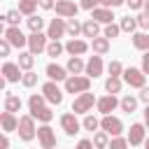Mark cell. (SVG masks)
<instances>
[{
    "mask_svg": "<svg viewBox=\"0 0 149 149\" xmlns=\"http://www.w3.org/2000/svg\"><path fill=\"white\" fill-rule=\"evenodd\" d=\"M19 137L23 140V142H30V140H35L37 137V126H35V119H33V114H23V116H19Z\"/></svg>",
    "mask_w": 149,
    "mask_h": 149,
    "instance_id": "1",
    "label": "cell"
},
{
    "mask_svg": "<svg viewBox=\"0 0 149 149\" xmlns=\"http://www.w3.org/2000/svg\"><path fill=\"white\" fill-rule=\"evenodd\" d=\"M91 88V77L86 74H70L65 79V93H86Z\"/></svg>",
    "mask_w": 149,
    "mask_h": 149,
    "instance_id": "2",
    "label": "cell"
},
{
    "mask_svg": "<svg viewBox=\"0 0 149 149\" xmlns=\"http://www.w3.org/2000/svg\"><path fill=\"white\" fill-rule=\"evenodd\" d=\"M98 102V98L93 95V93H79L77 98H74V102H72V112L74 114H88L91 109H93V105Z\"/></svg>",
    "mask_w": 149,
    "mask_h": 149,
    "instance_id": "3",
    "label": "cell"
},
{
    "mask_svg": "<svg viewBox=\"0 0 149 149\" xmlns=\"http://www.w3.org/2000/svg\"><path fill=\"white\" fill-rule=\"evenodd\" d=\"M123 81L133 88H144L147 86V74L142 72V68H126L123 70Z\"/></svg>",
    "mask_w": 149,
    "mask_h": 149,
    "instance_id": "4",
    "label": "cell"
},
{
    "mask_svg": "<svg viewBox=\"0 0 149 149\" xmlns=\"http://www.w3.org/2000/svg\"><path fill=\"white\" fill-rule=\"evenodd\" d=\"M37 142L42 149H56V133L49 123H42L37 128Z\"/></svg>",
    "mask_w": 149,
    "mask_h": 149,
    "instance_id": "5",
    "label": "cell"
},
{
    "mask_svg": "<svg viewBox=\"0 0 149 149\" xmlns=\"http://www.w3.org/2000/svg\"><path fill=\"white\" fill-rule=\"evenodd\" d=\"M2 35H5V40H7L12 47H16V49H23V47L28 44V37L21 33V28H19V26H7Z\"/></svg>",
    "mask_w": 149,
    "mask_h": 149,
    "instance_id": "6",
    "label": "cell"
},
{
    "mask_svg": "<svg viewBox=\"0 0 149 149\" xmlns=\"http://www.w3.org/2000/svg\"><path fill=\"white\" fill-rule=\"evenodd\" d=\"M47 40H49V35H44V33H30L28 35V49H30V54L37 56V54L47 51V47H49Z\"/></svg>",
    "mask_w": 149,
    "mask_h": 149,
    "instance_id": "7",
    "label": "cell"
},
{
    "mask_svg": "<svg viewBox=\"0 0 149 149\" xmlns=\"http://www.w3.org/2000/svg\"><path fill=\"white\" fill-rule=\"evenodd\" d=\"M61 128L65 130V135L74 137V135L81 130V123H79V119H77L74 112H65V114L61 116Z\"/></svg>",
    "mask_w": 149,
    "mask_h": 149,
    "instance_id": "8",
    "label": "cell"
},
{
    "mask_svg": "<svg viewBox=\"0 0 149 149\" xmlns=\"http://www.w3.org/2000/svg\"><path fill=\"white\" fill-rule=\"evenodd\" d=\"M42 95H44L51 105H61V102H63V91H61V88H58V84H56V81H51V79L42 84Z\"/></svg>",
    "mask_w": 149,
    "mask_h": 149,
    "instance_id": "9",
    "label": "cell"
},
{
    "mask_svg": "<svg viewBox=\"0 0 149 149\" xmlns=\"http://www.w3.org/2000/svg\"><path fill=\"white\" fill-rule=\"evenodd\" d=\"M100 128H102L107 135H112V137H119V135L123 133V123H121V119H116V116H112V114L102 116Z\"/></svg>",
    "mask_w": 149,
    "mask_h": 149,
    "instance_id": "10",
    "label": "cell"
},
{
    "mask_svg": "<svg viewBox=\"0 0 149 149\" xmlns=\"http://www.w3.org/2000/svg\"><path fill=\"white\" fill-rule=\"evenodd\" d=\"M56 14L61 19H77V12H79V5H74L72 0H56Z\"/></svg>",
    "mask_w": 149,
    "mask_h": 149,
    "instance_id": "11",
    "label": "cell"
},
{
    "mask_svg": "<svg viewBox=\"0 0 149 149\" xmlns=\"http://www.w3.org/2000/svg\"><path fill=\"white\" fill-rule=\"evenodd\" d=\"M121 105V100H116V95H102V98H98V102H95V107H98V112L102 114V116H107V114H112L116 107Z\"/></svg>",
    "mask_w": 149,
    "mask_h": 149,
    "instance_id": "12",
    "label": "cell"
},
{
    "mask_svg": "<svg viewBox=\"0 0 149 149\" xmlns=\"http://www.w3.org/2000/svg\"><path fill=\"white\" fill-rule=\"evenodd\" d=\"M144 140H147V126H144V123H133L130 130H128V142H130V147L144 144Z\"/></svg>",
    "mask_w": 149,
    "mask_h": 149,
    "instance_id": "13",
    "label": "cell"
},
{
    "mask_svg": "<svg viewBox=\"0 0 149 149\" xmlns=\"http://www.w3.org/2000/svg\"><path fill=\"white\" fill-rule=\"evenodd\" d=\"M68 33V23L63 21V19H51V23H49V28H47V35H49V40L54 42V40H58L61 42V37Z\"/></svg>",
    "mask_w": 149,
    "mask_h": 149,
    "instance_id": "14",
    "label": "cell"
},
{
    "mask_svg": "<svg viewBox=\"0 0 149 149\" xmlns=\"http://www.w3.org/2000/svg\"><path fill=\"white\" fill-rule=\"evenodd\" d=\"M102 70H105V63H102V56H91L88 61H86V77H91V79H95V77H100L102 74Z\"/></svg>",
    "mask_w": 149,
    "mask_h": 149,
    "instance_id": "15",
    "label": "cell"
},
{
    "mask_svg": "<svg viewBox=\"0 0 149 149\" xmlns=\"http://www.w3.org/2000/svg\"><path fill=\"white\" fill-rule=\"evenodd\" d=\"M65 51H68L70 56H81V54L88 51V42H84V40H79V37H70V40L65 42Z\"/></svg>",
    "mask_w": 149,
    "mask_h": 149,
    "instance_id": "16",
    "label": "cell"
},
{
    "mask_svg": "<svg viewBox=\"0 0 149 149\" xmlns=\"http://www.w3.org/2000/svg\"><path fill=\"white\" fill-rule=\"evenodd\" d=\"M47 77H49L51 81H65V79L70 77V72H68V68H63V65H58V63H49V65H47Z\"/></svg>",
    "mask_w": 149,
    "mask_h": 149,
    "instance_id": "17",
    "label": "cell"
},
{
    "mask_svg": "<svg viewBox=\"0 0 149 149\" xmlns=\"http://www.w3.org/2000/svg\"><path fill=\"white\" fill-rule=\"evenodd\" d=\"M2 74H5V79H7L9 84H14V81L23 79V74H21V68H19V63H12V61H7V63L2 65Z\"/></svg>",
    "mask_w": 149,
    "mask_h": 149,
    "instance_id": "18",
    "label": "cell"
},
{
    "mask_svg": "<svg viewBox=\"0 0 149 149\" xmlns=\"http://www.w3.org/2000/svg\"><path fill=\"white\" fill-rule=\"evenodd\" d=\"M0 126H2V133H14V130H19V119L12 112H2L0 114Z\"/></svg>",
    "mask_w": 149,
    "mask_h": 149,
    "instance_id": "19",
    "label": "cell"
},
{
    "mask_svg": "<svg viewBox=\"0 0 149 149\" xmlns=\"http://www.w3.org/2000/svg\"><path fill=\"white\" fill-rule=\"evenodd\" d=\"M91 19H93V21H98V23L109 26V23L114 21V14H112V9H107V7H98V9H93V12H91Z\"/></svg>",
    "mask_w": 149,
    "mask_h": 149,
    "instance_id": "20",
    "label": "cell"
},
{
    "mask_svg": "<svg viewBox=\"0 0 149 149\" xmlns=\"http://www.w3.org/2000/svg\"><path fill=\"white\" fill-rule=\"evenodd\" d=\"M81 35H84V37H91V40L100 37V23L93 21V19H86L84 26H81Z\"/></svg>",
    "mask_w": 149,
    "mask_h": 149,
    "instance_id": "21",
    "label": "cell"
},
{
    "mask_svg": "<svg viewBox=\"0 0 149 149\" xmlns=\"http://www.w3.org/2000/svg\"><path fill=\"white\" fill-rule=\"evenodd\" d=\"M65 68H68V72H70V74H81V72L86 70V63L81 61V56H70Z\"/></svg>",
    "mask_w": 149,
    "mask_h": 149,
    "instance_id": "22",
    "label": "cell"
},
{
    "mask_svg": "<svg viewBox=\"0 0 149 149\" xmlns=\"http://www.w3.org/2000/svg\"><path fill=\"white\" fill-rule=\"evenodd\" d=\"M91 49H93L95 56H102V54L109 51V40H107L105 35H102V37H95V40H91Z\"/></svg>",
    "mask_w": 149,
    "mask_h": 149,
    "instance_id": "23",
    "label": "cell"
},
{
    "mask_svg": "<svg viewBox=\"0 0 149 149\" xmlns=\"http://www.w3.org/2000/svg\"><path fill=\"white\" fill-rule=\"evenodd\" d=\"M133 47L140 51H149V33H133Z\"/></svg>",
    "mask_w": 149,
    "mask_h": 149,
    "instance_id": "24",
    "label": "cell"
},
{
    "mask_svg": "<svg viewBox=\"0 0 149 149\" xmlns=\"http://www.w3.org/2000/svg\"><path fill=\"white\" fill-rule=\"evenodd\" d=\"M33 65H35V56H33L30 51H21V54H19V68L26 70V72H30Z\"/></svg>",
    "mask_w": 149,
    "mask_h": 149,
    "instance_id": "25",
    "label": "cell"
},
{
    "mask_svg": "<svg viewBox=\"0 0 149 149\" xmlns=\"http://www.w3.org/2000/svg\"><path fill=\"white\" fill-rule=\"evenodd\" d=\"M121 88H123V79H121V77H107V81H105V91H107L109 95L119 93Z\"/></svg>",
    "mask_w": 149,
    "mask_h": 149,
    "instance_id": "26",
    "label": "cell"
},
{
    "mask_svg": "<svg viewBox=\"0 0 149 149\" xmlns=\"http://www.w3.org/2000/svg\"><path fill=\"white\" fill-rule=\"evenodd\" d=\"M21 109V98L19 95H14V93H7L5 95V112H19Z\"/></svg>",
    "mask_w": 149,
    "mask_h": 149,
    "instance_id": "27",
    "label": "cell"
},
{
    "mask_svg": "<svg viewBox=\"0 0 149 149\" xmlns=\"http://www.w3.org/2000/svg\"><path fill=\"white\" fill-rule=\"evenodd\" d=\"M137 100H140V98H135V95H123V98H121V105H119V107H121V109H123L126 114H133V112L137 109Z\"/></svg>",
    "mask_w": 149,
    "mask_h": 149,
    "instance_id": "28",
    "label": "cell"
},
{
    "mask_svg": "<svg viewBox=\"0 0 149 149\" xmlns=\"http://www.w3.org/2000/svg\"><path fill=\"white\" fill-rule=\"evenodd\" d=\"M30 114H33V119L40 121V123H49V121L54 119V112H51L49 107H40V109H35V112H30Z\"/></svg>",
    "mask_w": 149,
    "mask_h": 149,
    "instance_id": "29",
    "label": "cell"
},
{
    "mask_svg": "<svg viewBox=\"0 0 149 149\" xmlns=\"http://www.w3.org/2000/svg\"><path fill=\"white\" fill-rule=\"evenodd\" d=\"M37 5H40V0H19V12L26 14V16H33Z\"/></svg>",
    "mask_w": 149,
    "mask_h": 149,
    "instance_id": "30",
    "label": "cell"
},
{
    "mask_svg": "<svg viewBox=\"0 0 149 149\" xmlns=\"http://www.w3.org/2000/svg\"><path fill=\"white\" fill-rule=\"evenodd\" d=\"M119 26H121V33H135V28H137V16H123L121 21H119Z\"/></svg>",
    "mask_w": 149,
    "mask_h": 149,
    "instance_id": "31",
    "label": "cell"
},
{
    "mask_svg": "<svg viewBox=\"0 0 149 149\" xmlns=\"http://www.w3.org/2000/svg\"><path fill=\"white\" fill-rule=\"evenodd\" d=\"M93 147H95V149H107V147H109V135H107L105 130H98V133L93 135Z\"/></svg>",
    "mask_w": 149,
    "mask_h": 149,
    "instance_id": "32",
    "label": "cell"
},
{
    "mask_svg": "<svg viewBox=\"0 0 149 149\" xmlns=\"http://www.w3.org/2000/svg\"><path fill=\"white\" fill-rule=\"evenodd\" d=\"M28 28H30V33H42V28H44V19L37 16V14L28 16Z\"/></svg>",
    "mask_w": 149,
    "mask_h": 149,
    "instance_id": "33",
    "label": "cell"
},
{
    "mask_svg": "<svg viewBox=\"0 0 149 149\" xmlns=\"http://www.w3.org/2000/svg\"><path fill=\"white\" fill-rule=\"evenodd\" d=\"M63 51H65V44H61L58 40L49 42V47H47V56H51V58H58Z\"/></svg>",
    "mask_w": 149,
    "mask_h": 149,
    "instance_id": "34",
    "label": "cell"
},
{
    "mask_svg": "<svg viewBox=\"0 0 149 149\" xmlns=\"http://www.w3.org/2000/svg\"><path fill=\"white\" fill-rule=\"evenodd\" d=\"M44 100H47V98H44L42 93H33V95L28 98V107H30V112H35V109H40V107H47Z\"/></svg>",
    "mask_w": 149,
    "mask_h": 149,
    "instance_id": "35",
    "label": "cell"
},
{
    "mask_svg": "<svg viewBox=\"0 0 149 149\" xmlns=\"http://www.w3.org/2000/svg\"><path fill=\"white\" fill-rule=\"evenodd\" d=\"M81 128L93 133V130H98V128H100V121H98L93 114H86V116H84V121H81Z\"/></svg>",
    "mask_w": 149,
    "mask_h": 149,
    "instance_id": "36",
    "label": "cell"
},
{
    "mask_svg": "<svg viewBox=\"0 0 149 149\" xmlns=\"http://www.w3.org/2000/svg\"><path fill=\"white\" fill-rule=\"evenodd\" d=\"M123 65H121V61H109V65H107V72H109V77H123Z\"/></svg>",
    "mask_w": 149,
    "mask_h": 149,
    "instance_id": "37",
    "label": "cell"
},
{
    "mask_svg": "<svg viewBox=\"0 0 149 149\" xmlns=\"http://www.w3.org/2000/svg\"><path fill=\"white\" fill-rule=\"evenodd\" d=\"M128 147H130L128 137H121V135H119V137H112V140H109V147H107V149H128Z\"/></svg>",
    "mask_w": 149,
    "mask_h": 149,
    "instance_id": "38",
    "label": "cell"
},
{
    "mask_svg": "<svg viewBox=\"0 0 149 149\" xmlns=\"http://www.w3.org/2000/svg\"><path fill=\"white\" fill-rule=\"evenodd\" d=\"M81 26H84V23H79L77 19H68V35H70V37H77V35L81 33Z\"/></svg>",
    "mask_w": 149,
    "mask_h": 149,
    "instance_id": "39",
    "label": "cell"
},
{
    "mask_svg": "<svg viewBox=\"0 0 149 149\" xmlns=\"http://www.w3.org/2000/svg\"><path fill=\"white\" fill-rule=\"evenodd\" d=\"M5 21H7L9 26H19V21H21V12H19V9H9V12L5 14Z\"/></svg>",
    "mask_w": 149,
    "mask_h": 149,
    "instance_id": "40",
    "label": "cell"
},
{
    "mask_svg": "<svg viewBox=\"0 0 149 149\" xmlns=\"http://www.w3.org/2000/svg\"><path fill=\"white\" fill-rule=\"evenodd\" d=\"M119 33H121V26H116V23H109V26H105V37H107V40H114V37H119Z\"/></svg>",
    "mask_w": 149,
    "mask_h": 149,
    "instance_id": "41",
    "label": "cell"
},
{
    "mask_svg": "<svg viewBox=\"0 0 149 149\" xmlns=\"http://www.w3.org/2000/svg\"><path fill=\"white\" fill-rule=\"evenodd\" d=\"M21 84H23V86H28V88H30V86H35V84H37V74H35L33 70H30V72H23Z\"/></svg>",
    "mask_w": 149,
    "mask_h": 149,
    "instance_id": "42",
    "label": "cell"
},
{
    "mask_svg": "<svg viewBox=\"0 0 149 149\" xmlns=\"http://www.w3.org/2000/svg\"><path fill=\"white\" fill-rule=\"evenodd\" d=\"M79 7H81V9H88V12H93V9L102 7V0H81V2H79Z\"/></svg>",
    "mask_w": 149,
    "mask_h": 149,
    "instance_id": "43",
    "label": "cell"
},
{
    "mask_svg": "<svg viewBox=\"0 0 149 149\" xmlns=\"http://www.w3.org/2000/svg\"><path fill=\"white\" fill-rule=\"evenodd\" d=\"M137 26H140L142 30H149V14H144V12H142V14L137 16Z\"/></svg>",
    "mask_w": 149,
    "mask_h": 149,
    "instance_id": "44",
    "label": "cell"
},
{
    "mask_svg": "<svg viewBox=\"0 0 149 149\" xmlns=\"http://www.w3.org/2000/svg\"><path fill=\"white\" fill-rule=\"evenodd\" d=\"M9 51H12V44L2 37V40H0V56H9Z\"/></svg>",
    "mask_w": 149,
    "mask_h": 149,
    "instance_id": "45",
    "label": "cell"
},
{
    "mask_svg": "<svg viewBox=\"0 0 149 149\" xmlns=\"http://www.w3.org/2000/svg\"><path fill=\"white\" fill-rule=\"evenodd\" d=\"M144 2H147V0H126V5H128L130 9H144Z\"/></svg>",
    "mask_w": 149,
    "mask_h": 149,
    "instance_id": "46",
    "label": "cell"
},
{
    "mask_svg": "<svg viewBox=\"0 0 149 149\" xmlns=\"http://www.w3.org/2000/svg\"><path fill=\"white\" fill-rule=\"evenodd\" d=\"M126 0H102V7H107V9H114V7H119V5H123Z\"/></svg>",
    "mask_w": 149,
    "mask_h": 149,
    "instance_id": "47",
    "label": "cell"
},
{
    "mask_svg": "<svg viewBox=\"0 0 149 149\" xmlns=\"http://www.w3.org/2000/svg\"><path fill=\"white\" fill-rule=\"evenodd\" d=\"M74 149H93V140H79Z\"/></svg>",
    "mask_w": 149,
    "mask_h": 149,
    "instance_id": "48",
    "label": "cell"
},
{
    "mask_svg": "<svg viewBox=\"0 0 149 149\" xmlns=\"http://www.w3.org/2000/svg\"><path fill=\"white\" fill-rule=\"evenodd\" d=\"M142 72L149 74V51H144V56H142Z\"/></svg>",
    "mask_w": 149,
    "mask_h": 149,
    "instance_id": "49",
    "label": "cell"
},
{
    "mask_svg": "<svg viewBox=\"0 0 149 149\" xmlns=\"http://www.w3.org/2000/svg\"><path fill=\"white\" fill-rule=\"evenodd\" d=\"M140 100L149 105V86H144V88H140Z\"/></svg>",
    "mask_w": 149,
    "mask_h": 149,
    "instance_id": "50",
    "label": "cell"
},
{
    "mask_svg": "<svg viewBox=\"0 0 149 149\" xmlns=\"http://www.w3.org/2000/svg\"><path fill=\"white\" fill-rule=\"evenodd\" d=\"M40 7H42V9H54L56 2H54V0H40Z\"/></svg>",
    "mask_w": 149,
    "mask_h": 149,
    "instance_id": "51",
    "label": "cell"
},
{
    "mask_svg": "<svg viewBox=\"0 0 149 149\" xmlns=\"http://www.w3.org/2000/svg\"><path fill=\"white\" fill-rule=\"evenodd\" d=\"M0 149H9V137H7V133L0 137Z\"/></svg>",
    "mask_w": 149,
    "mask_h": 149,
    "instance_id": "52",
    "label": "cell"
},
{
    "mask_svg": "<svg viewBox=\"0 0 149 149\" xmlns=\"http://www.w3.org/2000/svg\"><path fill=\"white\" fill-rule=\"evenodd\" d=\"M144 126L149 128V105H147V109H144Z\"/></svg>",
    "mask_w": 149,
    "mask_h": 149,
    "instance_id": "53",
    "label": "cell"
},
{
    "mask_svg": "<svg viewBox=\"0 0 149 149\" xmlns=\"http://www.w3.org/2000/svg\"><path fill=\"white\" fill-rule=\"evenodd\" d=\"M144 14H149V0L144 2Z\"/></svg>",
    "mask_w": 149,
    "mask_h": 149,
    "instance_id": "54",
    "label": "cell"
},
{
    "mask_svg": "<svg viewBox=\"0 0 149 149\" xmlns=\"http://www.w3.org/2000/svg\"><path fill=\"white\" fill-rule=\"evenodd\" d=\"M144 149H149V137H147V140H144Z\"/></svg>",
    "mask_w": 149,
    "mask_h": 149,
    "instance_id": "55",
    "label": "cell"
}]
</instances>
